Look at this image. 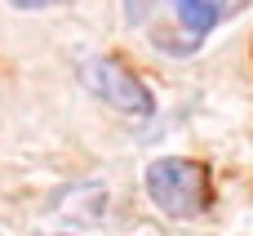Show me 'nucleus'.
Returning <instances> with one entry per match:
<instances>
[{
	"instance_id": "nucleus-3",
	"label": "nucleus",
	"mask_w": 253,
	"mask_h": 236,
	"mask_svg": "<svg viewBox=\"0 0 253 236\" xmlns=\"http://www.w3.org/2000/svg\"><path fill=\"white\" fill-rule=\"evenodd\" d=\"M173 13H178V27L187 31V45L196 49L227 13V0H173Z\"/></svg>"
},
{
	"instance_id": "nucleus-2",
	"label": "nucleus",
	"mask_w": 253,
	"mask_h": 236,
	"mask_svg": "<svg viewBox=\"0 0 253 236\" xmlns=\"http://www.w3.org/2000/svg\"><path fill=\"white\" fill-rule=\"evenodd\" d=\"M80 80H84V89H89L93 98H102L107 107H116V112H125V116H151V112H156L151 89H147L125 62H116V58H89V62L80 67Z\"/></svg>"
},
{
	"instance_id": "nucleus-4",
	"label": "nucleus",
	"mask_w": 253,
	"mask_h": 236,
	"mask_svg": "<svg viewBox=\"0 0 253 236\" xmlns=\"http://www.w3.org/2000/svg\"><path fill=\"white\" fill-rule=\"evenodd\" d=\"M13 9H53V4H67V0H9Z\"/></svg>"
},
{
	"instance_id": "nucleus-1",
	"label": "nucleus",
	"mask_w": 253,
	"mask_h": 236,
	"mask_svg": "<svg viewBox=\"0 0 253 236\" xmlns=\"http://www.w3.org/2000/svg\"><path fill=\"white\" fill-rule=\"evenodd\" d=\"M147 196L169 219H196L209 205V170L196 161H182V156L151 161L147 165Z\"/></svg>"
}]
</instances>
